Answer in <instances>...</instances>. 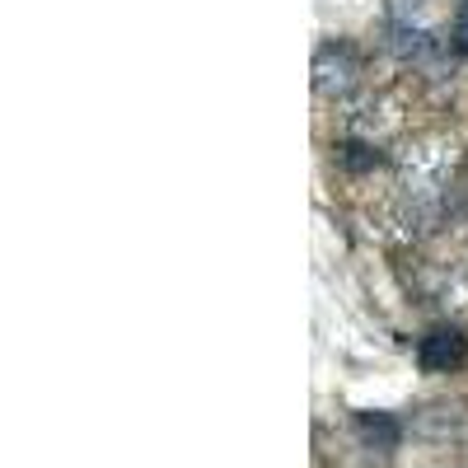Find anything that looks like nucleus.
Segmentation results:
<instances>
[{"label": "nucleus", "instance_id": "nucleus-1", "mask_svg": "<svg viewBox=\"0 0 468 468\" xmlns=\"http://www.w3.org/2000/svg\"><path fill=\"white\" fill-rule=\"evenodd\" d=\"M450 169H454V145L445 136H412L394 154L399 192L403 197H417V202H441Z\"/></svg>", "mask_w": 468, "mask_h": 468}, {"label": "nucleus", "instance_id": "nucleus-2", "mask_svg": "<svg viewBox=\"0 0 468 468\" xmlns=\"http://www.w3.org/2000/svg\"><path fill=\"white\" fill-rule=\"evenodd\" d=\"M399 122H403V112H399V103L388 99V94L361 90V94L342 99V136H356V141L384 145L388 136L399 132Z\"/></svg>", "mask_w": 468, "mask_h": 468}, {"label": "nucleus", "instance_id": "nucleus-3", "mask_svg": "<svg viewBox=\"0 0 468 468\" xmlns=\"http://www.w3.org/2000/svg\"><path fill=\"white\" fill-rule=\"evenodd\" d=\"M309 75H314V90L324 94V99H351L361 90V75H366V66H361V52L351 48V43H324L319 52H314V66H309Z\"/></svg>", "mask_w": 468, "mask_h": 468}, {"label": "nucleus", "instance_id": "nucleus-4", "mask_svg": "<svg viewBox=\"0 0 468 468\" xmlns=\"http://www.w3.org/2000/svg\"><path fill=\"white\" fill-rule=\"evenodd\" d=\"M463 361H468V337L454 324H441V328H431V333L417 342V366L426 375H450Z\"/></svg>", "mask_w": 468, "mask_h": 468}, {"label": "nucleus", "instance_id": "nucleus-5", "mask_svg": "<svg viewBox=\"0 0 468 468\" xmlns=\"http://www.w3.org/2000/svg\"><path fill=\"white\" fill-rule=\"evenodd\" d=\"M337 165L346 169V174H375L379 165H384V150L375 145V141H356V136H342L337 145Z\"/></svg>", "mask_w": 468, "mask_h": 468}, {"label": "nucleus", "instance_id": "nucleus-6", "mask_svg": "<svg viewBox=\"0 0 468 468\" xmlns=\"http://www.w3.org/2000/svg\"><path fill=\"white\" fill-rule=\"evenodd\" d=\"M356 426H361V436H366V445H375V450H394L399 441H403V426L388 417V412H361L356 417Z\"/></svg>", "mask_w": 468, "mask_h": 468}, {"label": "nucleus", "instance_id": "nucleus-7", "mask_svg": "<svg viewBox=\"0 0 468 468\" xmlns=\"http://www.w3.org/2000/svg\"><path fill=\"white\" fill-rule=\"evenodd\" d=\"M426 5L431 0H388V19L394 24H412V28H426L421 19H426Z\"/></svg>", "mask_w": 468, "mask_h": 468}]
</instances>
